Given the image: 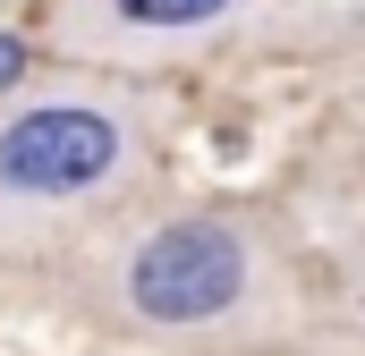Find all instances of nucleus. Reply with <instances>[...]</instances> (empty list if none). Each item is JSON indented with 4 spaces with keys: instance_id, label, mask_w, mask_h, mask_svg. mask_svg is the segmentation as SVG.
I'll list each match as a JSON object with an SVG mask.
<instances>
[{
    "instance_id": "nucleus-1",
    "label": "nucleus",
    "mask_w": 365,
    "mask_h": 356,
    "mask_svg": "<svg viewBox=\"0 0 365 356\" xmlns=\"http://www.w3.org/2000/svg\"><path fill=\"white\" fill-rule=\"evenodd\" d=\"M68 305L102 348L230 356L306 340V263L255 204H162L145 195L68 255Z\"/></svg>"
},
{
    "instance_id": "nucleus-2",
    "label": "nucleus",
    "mask_w": 365,
    "mask_h": 356,
    "mask_svg": "<svg viewBox=\"0 0 365 356\" xmlns=\"http://www.w3.org/2000/svg\"><path fill=\"white\" fill-rule=\"evenodd\" d=\"M162 162L170 127L145 77L43 60L0 93V263H68L162 187Z\"/></svg>"
},
{
    "instance_id": "nucleus-3",
    "label": "nucleus",
    "mask_w": 365,
    "mask_h": 356,
    "mask_svg": "<svg viewBox=\"0 0 365 356\" xmlns=\"http://www.w3.org/2000/svg\"><path fill=\"white\" fill-rule=\"evenodd\" d=\"M43 43L51 60H86L119 77H187L212 68L221 51L255 43L280 26V0H43Z\"/></svg>"
},
{
    "instance_id": "nucleus-4",
    "label": "nucleus",
    "mask_w": 365,
    "mask_h": 356,
    "mask_svg": "<svg viewBox=\"0 0 365 356\" xmlns=\"http://www.w3.org/2000/svg\"><path fill=\"white\" fill-rule=\"evenodd\" d=\"M280 51H365V0H280V26H272Z\"/></svg>"
},
{
    "instance_id": "nucleus-5",
    "label": "nucleus",
    "mask_w": 365,
    "mask_h": 356,
    "mask_svg": "<svg viewBox=\"0 0 365 356\" xmlns=\"http://www.w3.org/2000/svg\"><path fill=\"white\" fill-rule=\"evenodd\" d=\"M43 60H51V43H43V26H34V34H17V26H0V93H9V85H26V77H34Z\"/></svg>"
}]
</instances>
